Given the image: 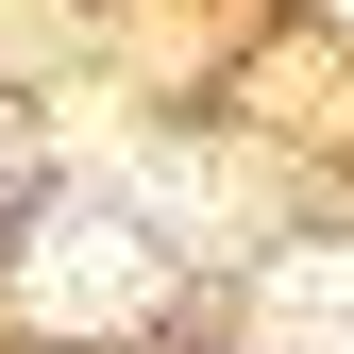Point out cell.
<instances>
[{"instance_id":"6da1fadb","label":"cell","mask_w":354,"mask_h":354,"mask_svg":"<svg viewBox=\"0 0 354 354\" xmlns=\"http://www.w3.org/2000/svg\"><path fill=\"white\" fill-rule=\"evenodd\" d=\"M17 287H34V321H51V337H118V321L152 304V253H136V219H51Z\"/></svg>"},{"instance_id":"7a4b0ae2","label":"cell","mask_w":354,"mask_h":354,"mask_svg":"<svg viewBox=\"0 0 354 354\" xmlns=\"http://www.w3.org/2000/svg\"><path fill=\"white\" fill-rule=\"evenodd\" d=\"M253 337L270 354H354V253H287L270 304H253Z\"/></svg>"}]
</instances>
